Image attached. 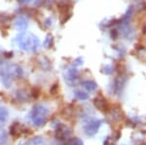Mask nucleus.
<instances>
[{
	"label": "nucleus",
	"instance_id": "obj_8",
	"mask_svg": "<svg viewBox=\"0 0 146 145\" xmlns=\"http://www.w3.org/2000/svg\"><path fill=\"white\" fill-rule=\"evenodd\" d=\"M126 83V78L123 76H119L116 78V80L114 82V92L116 93V95H120L122 93Z\"/></svg>",
	"mask_w": 146,
	"mask_h": 145
},
{
	"label": "nucleus",
	"instance_id": "obj_15",
	"mask_svg": "<svg viewBox=\"0 0 146 145\" xmlns=\"http://www.w3.org/2000/svg\"><path fill=\"white\" fill-rule=\"evenodd\" d=\"M113 72V68L111 65H105L104 68H103V73H105L106 75H109V74H111Z\"/></svg>",
	"mask_w": 146,
	"mask_h": 145
},
{
	"label": "nucleus",
	"instance_id": "obj_2",
	"mask_svg": "<svg viewBox=\"0 0 146 145\" xmlns=\"http://www.w3.org/2000/svg\"><path fill=\"white\" fill-rule=\"evenodd\" d=\"M49 110L42 104H36L33 106L32 110L28 114V119L30 122L36 127H42L45 125L47 121V116H48Z\"/></svg>",
	"mask_w": 146,
	"mask_h": 145
},
{
	"label": "nucleus",
	"instance_id": "obj_4",
	"mask_svg": "<svg viewBox=\"0 0 146 145\" xmlns=\"http://www.w3.org/2000/svg\"><path fill=\"white\" fill-rule=\"evenodd\" d=\"M70 134V130L68 128L67 126L62 125V124H60V125L56 126V137L58 139H60V141H64V140L68 139Z\"/></svg>",
	"mask_w": 146,
	"mask_h": 145
},
{
	"label": "nucleus",
	"instance_id": "obj_17",
	"mask_svg": "<svg viewBox=\"0 0 146 145\" xmlns=\"http://www.w3.org/2000/svg\"><path fill=\"white\" fill-rule=\"evenodd\" d=\"M18 2L21 4H27L29 2H31V0H18Z\"/></svg>",
	"mask_w": 146,
	"mask_h": 145
},
{
	"label": "nucleus",
	"instance_id": "obj_10",
	"mask_svg": "<svg viewBox=\"0 0 146 145\" xmlns=\"http://www.w3.org/2000/svg\"><path fill=\"white\" fill-rule=\"evenodd\" d=\"M74 97L79 100H87L89 99V95L87 93L83 92V91L77 90L74 92Z\"/></svg>",
	"mask_w": 146,
	"mask_h": 145
},
{
	"label": "nucleus",
	"instance_id": "obj_11",
	"mask_svg": "<svg viewBox=\"0 0 146 145\" xmlns=\"http://www.w3.org/2000/svg\"><path fill=\"white\" fill-rule=\"evenodd\" d=\"M9 118V112L4 107H0V123H5Z\"/></svg>",
	"mask_w": 146,
	"mask_h": 145
},
{
	"label": "nucleus",
	"instance_id": "obj_3",
	"mask_svg": "<svg viewBox=\"0 0 146 145\" xmlns=\"http://www.w3.org/2000/svg\"><path fill=\"white\" fill-rule=\"evenodd\" d=\"M101 125H102V121L100 119L94 118L91 119V120H88L83 126L85 134L88 135V136H94L98 132Z\"/></svg>",
	"mask_w": 146,
	"mask_h": 145
},
{
	"label": "nucleus",
	"instance_id": "obj_12",
	"mask_svg": "<svg viewBox=\"0 0 146 145\" xmlns=\"http://www.w3.org/2000/svg\"><path fill=\"white\" fill-rule=\"evenodd\" d=\"M7 139H8V135L3 128H0V145L6 144Z\"/></svg>",
	"mask_w": 146,
	"mask_h": 145
},
{
	"label": "nucleus",
	"instance_id": "obj_9",
	"mask_svg": "<svg viewBox=\"0 0 146 145\" xmlns=\"http://www.w3.org/2000/svg\"><path fill=\"white\" fill-rule=\"evenodd\" d=\"M81 85L83 86V88L85 90H87L88 92H95L98 88V85L95 83L94 81H91V80H86V81H83L81 83Z\"/></svg>",
	"mask_w": 146,
	"mask_h": 145
},
{
	"label": "nucleus",
	"instance_id": "obj_16",
	"mask_svg": "<svg viewBox=\"0 0 146 145\" xmlns=\"http://www.w3.org/2000/svg\"><path fill=\"white\" fill-rule=\"evenodd\" d=\"M51 41H52V36L51 35H48V36L46 37V40L44 41V46H45L46 48H49V46L51 45Z\"/></svg>",
	"mask_w": 146,
	"mask_h": 145
},
{
	"label": "nucleus",
	"instance_id": "obj_6",
	"mask_svg": "<svg viewBox=\"0 0 146 145\" xmlns=\"http://www.w3.org/2000/svg\"><path fill=\"white\" fill-rule=\"evenodd\" d=\"M64 79L68 84L72 85L78 79V71L74 67H69L64 72Z\"/></svg>",
	"mask_w": 146,
	"mask_h": 145
},
{
	"label": "nucleus",
	"instance_id": "obj_5",
	"mask_svg": "<svg viewBox=\"0 0 146 145\" xmlns=\"http://www.w3.org/2000/svg\"><path fill=\"white\" fill-rule=\"evenodd\" d=\"M29 132V130L25 127H23L22 124L20 123H14L10 127V134L15 138L20 136L22 134V132Z\"/></svg>",
	"mask_w": 146,
	"mask_h": 145
},
{
	"label": "nucleus",
	"instance_id": "obj_14",
	"mask_svg": "<svg viewBox=\"0 0 146 145\" xmlns=\"http://www.w3.org/2000/svg\"><path fill=\"white\" fill-rule=\"evenodd\" d=\"M66 145H84V143L80 138H73L68 140Z\"/></svg>",
	"mask_w": 146,
	"mask_h": 145
},
{
	"label": "nucleus",
	"instance_id": "obj_1",
	"mask_svg": "<svg viewBox=\"0 0 146 145\" xmlns=\"http://www.w3.org/2000/svg\"><path fill=\"white\" fill-rule=\"evenodd\" d=\"M16 42L22 50L29 53L36 52L37 49L40 47V41L38 37H36L33 34L22 33L18 35L16 38Z\"/></svg>",
	"mask_w": 146,
	"mask_h": 145
},
{
	"label": "nucleus",
	"instance_id": "obj_7",
	"mask_svg": "<svg viewBox=\"0 0 146 145\" xmlns=\"http://www.w3.org/2000/svg\"><path fill=\"white\" fill-rule=\"evenodd\" d=\"M14 26H15V28L17 29L18 31H21V32L25 31L28 26L27 20L25 17H18L16 19L15 22H14Z\"/></svg>",
	"mask_w": 146,
	"mask_h": 145
},
{
	"label": "nucleus",
	"instance_id": "obj_13",
	"mask_svg": "<svg viewBox=\"0 0 146 145\" xmlns=\"http://www.w3.org/2000/svg\"><path fill=\"white\" fill-rule=\"evenodd\" d=\"M41 143H42L41 136H36V137H34L33 139L29 140V141L27 142V143L22 144V145H40Z\"/></svg>",
	"mask_w": 146,
	"mask_h": 145
}]
</instances>
